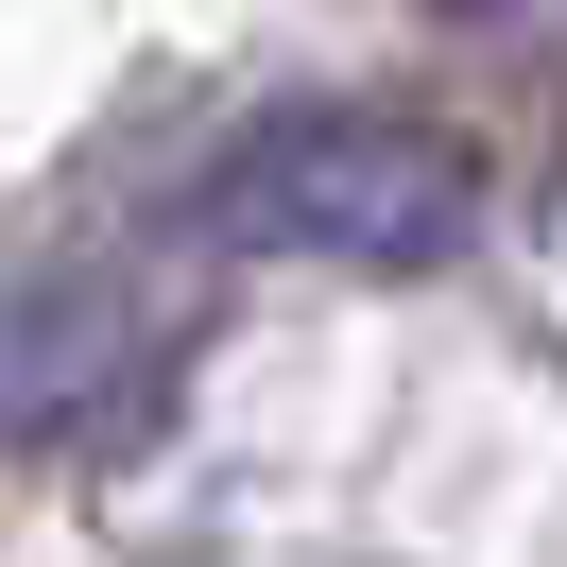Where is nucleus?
Returning <instances> with one entry per match:
<instances>
[{
  "label": "nucleus",
  "mask_w": 567,
  "mask_h": 567,
  "mask_svg": "<svg viewBox=\"0 0 567 567\" xmlns=\"http://www.w3.org/2000/svg\"><path fill=\"white\" fill-rule=\"evenodd\" d=\"M155 395H173V344L121 276H0V447H138Z\"/></svg>",
  "instance_id": "2"
},
{
  "label": "nucleus",
  "mask_w": 567,
  "mask_h": 567,
  "mask_svg": "<svg viewBox=\"0 0 567 567\" xmlns=\"http://www.w3.org/2000/svg\"><path fill=\"white\" fill-rule=\"evenodd\" d=\"M207 258H310V276H447L482 241V155L413 104H276L189 189Z\"/></svg>",
  "instance_id": "1"
}]
</instances>
